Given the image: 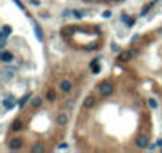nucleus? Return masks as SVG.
Returning <instances> with one entry per match:
<instances>
[{"instance_id": "a211bd4d", "label": "nucleus", "mask_w": 162, "mask_h": 153, "mask_svg": "<svg viewBox=\"0 0 162 153\" xmlns=\"http://www.w3.org/2000/svg\"><path fill=\"white\" fill-rule=\"evenodd\" d=\"M35 34H37V37H38L40 40H43V32H41V29L38 26H35Z\"/></svg>"}, {"instance_id": "423d86ee", "label": "nucleus", "mask_w": 162, "mask_h": 153, "mask_svg": "<svg viewBox=\"0 0 162 153\" xmlns=\"http://www.w3.org/2000/svg\"><path fill=\"white\" fill-rule=\"evenodd\" d=\"M15 75V70H13L11 67H7V69H3L2 70V81L5 83L7 80H10V78Z\"/></svg>"}, {"instance_id": "ddd939ff", "label": "nucleus", "mask_w": 162, "mask_h": 153, "mask_svg": "<svg viewBox=\"0 0 162 153\" xmlns=\"http://www.w3.org/2000/svg\"><path fill=\"white\" fill-rule=\"evenodd\" d=\"M46 147L43 145V143H35L34 147H32V152H45Z\"/></svg>"}, {"instance_id": "4468645a", "label": "nucleus", "mask_w": 162, "mask_h": 153, "mask_svg": "<svg viewBox=\"0 0 162 153\" xmlns=\"http://www.w3.org/2000/svg\"><path fill=\"white\" fill-rule=\"evenodd\" d=\"M30 105H32V107H40V105H41V99H40V97H34L32 102H30Z\"/></svg>"}, {"instance_id": "0eeeda50", "label": "nucleus", "mask_w": 162, "mask_h": 153, "mask_svg": "<svg viewBox=\"0 0 162 153\" xmlns=\"http://www.w3.org/2000/svg\"><path fill=\"white\" fill-rule=\"evenodd\" d=\"M68 123V115L67 113H59L57 115V124H61V126H64V124H67Z\"/></svg>"}, {"instance_id": "6e6552de", "label": "nucleus", "mask_w": 162, "mask_h": 153, "mask_svg": "<svg viewBox=\"0 0 162 153\" xmlns=\"http://www.w3.org/2000/svg\"><path fill=\"white\" fill-rule=\"evenodd\" d=\"M94 104H95V99H94V96H87L86 99H84V109H91V107H94Z\"/></svg>"}, {"instance_id": "2eb2a0df", "label": "nucleus", "mask_w": 162, "mask_h": 153, "mask_svg": "<svg viewBox=\"0 0 162 153\" xmlns=\"http://www.w3.org/2000/svg\"><path fill=\"white\" fill-rule=\"evenodd\" d=\"M46 99H48V101H54V99H56V92H54L53 89H49L48 92H46Z\"/></svg>"}, {"instance_id": "7ed1b4c3", "label": "nucleus", "mask_w": 162, "mask_h": 153, "mask_svg": "<svg viewBox=\"0 0 162 153\" xmlns=\"http://www.w3.org/2000/svg\"><path fill=\"white\" fill-rule=\"evenodd\" d=\"M148 145H150V139H148V136H138L137 137V147H140V148H146Z\"/></svg>"}, {"instance_id": "5701e85b", "label": "nucleus", "mask_w": 162, "mask_h": 153, "mask_svg": "<svg viewBox=\"0 0 162 153\" xmlns=\"http://www.w3.org/2000/svg\"><path fill=\"white\" fill-rule=\"evenodd\" d=\"M150 105H151V107H152V109H156V107H157V104H156V102H154V101H150Z\"/></svg>"}, {"instance_id": "4be33fe9", "label": "nucleus", "mask_w": 162, "mask_h": 153, "mask_svg": "<svg viewBox=\"0 0 162 153\" xmlns=\"http://www.w3.org/2000/svg\"><path fill=\"white\" fill-rule=\"evenodd\" d=\"M2 32H5V34L8 35V34H10V32H11V29H10V27H8V26H3V27H2Z\"/></svg>"}, {"instance_id": "39448f33", "label": "nucleus", "mask_w": 162, "mask_h": 153, "mask_svg": "<svg viewBox=\"0 0 162 153\" xmlns=\"http://www.w3.org/2000/svg\"><path fill=\"white\" fill-rule=\"evenodd\" d=\"M130 58H132V51H130V50L121 51V54L118 56V62H127Z\"/></svg>"}, {"instance_id": "393cba45", "label": "nucleus", "mask_w": 162, "mask_h": 153, "mask_svg": "<svg viewBox=\"0 0 162 153\" xmlns=\"http://www.w3.org/2000/svg\"><path fill=\"white\" fill-rule=\"evenodd\" d=\"M110 2H116V0H110Z\"/></svg>"}, {"instance_id": "aec40b11", "label": "nucleus", "mask_w": 162, "mask_h": 153, "mask_svg": "<svg viewBox=\"0 0 162 153\" xmlns=\"http://www.w3.org/2000/svg\"><path fill=\"white\" fill-rule=\"evenodd\" d=\"M122 19H124V21H126V22H127V24H129V26H132V24H133V19H132V18H127V16H122Z\"/></svg>"}, {"instance_id": "dca6fc26", "label": "nucleus", "mask_w": 162, "mask_h": 153, "mask_svg": "<svg viewBox=\"0 0 162 153\" xmlns=\"http://www.w3.org/2000/svg\"><path fill=\"white\" fill-rule=\"evenodd\" d=\"M97 62H99V59H94V61H92V72H94V73H97L100 70V67H99V64H97Z\"/></svg>"}, {"instance_id": "f8f14e48", "label": "nucleus", "mask_w": 162, "mask_h": 153, "mask_svg": "<svg viewBox=\"0 0 162 153\" xmlns=\"http://www.w3.org/2000/svg\"><path fill=\"white\" fill-rule=\"evenodd\" d=\"M154 3H156V0H154V2H151V3H148L146 7H143V8H141V11H140V15H141V16H145L146 13L150 11V10H151L152 7H154Z\"/></svg>"}, {"instance_id": "20e7f679", "label": "nucleus", "mask_w": 162, "mask_h": 153, "mask_svg": "<svg viewBox=\"0 0 162 153\" xmlns=\"http://www.w3.org/2000/svg\"><path fill=\"white\" fill-rule=\"evenodd\" d=\"M75 30H76L75 26H65V27H62L61 29V35L64 37V38H67V37H70Z\"/></svg>"}, {"instance_id": "412c9836", "label": "nucleus", "mask_w": 162, "mask_h": 153, "mask_svg": "<svg viewBox=\"0 0 162 153\" xmlns=\"http://www.w3.org/2000/svg\"><path fill=\"white\" fill-rule=\"evenodd\" d=\"M83 15H84V11H73V16L75 18H81Z\"/></svg>"}, {"instance_id": "9b49d317", "label": "nucleus", "mask_w": 162, "mask_h": 153, "mask_svg": "<svg viewBox=\"0 0 162 153\" xmlns=\"http://www.w3.org/2000/svg\"><path fill=\"white\" fill-rule=\"evenodd\" d=\"M0 59H2V62H10V61H13V54L8 53V51H2Z\"/></svg>"}, {"instance_id": "f3484780", "label": "nucleus", "mask_w": 162, "mask_h": 153, "mask_svg": "<svg viewBox=\"0 0 162 153\" xmlns=\"http://www.w3.org/2000/svg\"><path fill=\"white\" fill-rule=\"evenodd\" d=\"M21 128H22V121L21 120H16V121L13 123V129H15V131H19Z\"/></svg>"}, {"instance_id": "9d476101", "label": "nucleus", "mask_w": 162, "mask_h": 153, "mask_svg": "<svg viewBox=\"0 0 162 153\" xmlns=\"http://www.w3.org/2000/svg\"><path fill=\"white\" fill-rule=\"evenodd\" d=\"M70 89H72V83H70V80H64V81L61 83V91L68 92Z\"/></svg>"}, {"instance_id": "f257e3e1", "label": "nucleus", "mask_w": 162, "mask_h": 153, "mask_svg": "<svg viewBox=\"0 0 162 153\" xmlns=\"http://www.w3.org/2000/svg\"><path fill=\"white\" fill-rule=\"evenodd\" d=\"M114 89V86H113V83L111 81H103L102 85L99 86V91H100V94L102 96H108V94H111Z\"/></svg>"}, {"instance_id": "b1692460", "label": "nucleus", "mask_w": 162, "mask_h": 153, "mask_svg": "<svg viewBox=\"0 0 162 153\" xmlns=\"http://www.w3.org/2000/svg\"><path fill=\"white\" fill-rule=\"evenodd\" d=\"M157 143H159V145L162 147V139H161V140H159V142H157Z\"/></svg>"}, {"instance_id": "6ab92c4d", "label": "nucleus", "mask_w": 162, "mask_h": 153, "mask_svg": "<svg viewBox=\"0 0 162 153\" xmlns=\"http://www.w3.org/2000/svg\"><path fill=\"white\" fill-rule=\"evenodd\" d=\"M29 99H30V96H29V94H27V96H24V97H22V99L19 101V105L22 107V105H24V104H26V102L29 101Z\"/></svg>"}, {"instance_id": "1a4fd4ad", "label": "nucleus", "mask_w": 162, "mask_h": 153, "mask_svg": "<svg viewBox=\"0 0 162 153\" xmlns=\"http://www.w3.org/2000/svg\"><path fill=\"white\" fill-rule=\"evenodd\" d=\"M21 147H22V140H21V139H13V140L10 142V148H13V150H19Z\"/></svg>"}, {"instance_id": "f03ea898", "label": "nucleus", "mask_w": 162, "mask_h": 153, "mask_svg": "<svg viewBox=\"0 0 162 153\" xmlns=\"http://www.w3.org/2000/svg\"><path fill=\"white\" fill-rule=\"evenodd\" d=\"M15 104H16V97L15 96H3V107H5L7 110H10L15 107Z\"/></svg>"}]
</instances>
